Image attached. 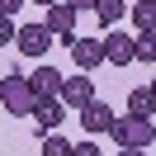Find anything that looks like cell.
<instances>
[{"label": "cell", "instance_id": "cell-1", "mask_svg": "<svg viewBox=\"0 0 156 156\" xmlns=\"http://www.w3.org/2000/svg\"><path fill=\"white\" fill-rule=\"evenodd\" d=\"M109 137H114L118 147H137V151H147V147L156 142V123H151V118H137V114H123V118H114Z\"/></svg>", "mask_w": 156, "mask_h": 156}, {"label": "cell", "instance_id": "cell-2", "mask_svg": "<svg viewBox=\"0 0 156 156\" xmlns=\"http://www.w3.org/2000/svg\"><path fill=\"white\" fill-rule=\"evenodd\" d=\"M0 104L10 109V114H33L38 95H33L29 76H5V80H0Z\"/></svg>", "mask_w": 156, "mask_h": 156}, {"label": "cell", "instance_id": "cell-3", "mask_svg": "<svg viewBox=\"0 0 156 156\" xmlns=\"http://www.w3.org/2000/svg\"><path fill=\"white\" fill-rule=\"evenodd\" d=\"M66 48H71L76 71H95V66H104V38H85V33H76V38H66Z\"/></svg>", "mask_w": 156, "mask_h": 156}, {"label": "cell", "instance_id": "cell-4", "mask_svg": "<svg viewBox=\"0 0 156 156\" xmlns=\"http://www.w3.org/2000/svg\"><path fill=\"white\" fill-rule=\"evenodd\" d=\"M104 62L109 66H133L137 62V38L123 33V29H109L104 33Z\"/></svg>", "mask_w": 156, "mask_h": 156}, {"label": "cell", "instance_id": "cell-5", "mask_svg": "<svg viewBox=\"0 0 156 156\" xmlns=\"http://www.w3.org/2000/svg\"><path fill=\"white\" fill-rule=\"evenodd\" d=\"M14 48H19L24 57H48V48H52V29H48V24H19Z\"/></svg>", "mask_w": 156, "mask_h": 156}, {"label": "cell", "instance_id": "cell-6", "mask_svg": "<svg viewBox=\"0 0 156 156\" xmlns=\"http://www.w3.org/2000/svg\"><path fill=\"white\" fill-rule=\"evenodd\" d=\"M90 99H95V80H90V71H76V76L62 80V104H66V109H85Z\"/></svg>", "mask_w": 156, "mask_h": 156}, {"label": "cell", "instance_id": "cell-7", "mask_svg": "<svg viewBox=\"0 0 156 156\" xmlns=\"http://www.w3.org/2000/svg\"><path fill=\"white\" fill-rule=\"evenodd\" d=\"M62 80H66V76H62L57 66L43 62V66L29 76V85H33V95H38V99H62Z\"/></svg>", "mask_w": 156, "mask_h": 156}, {"label": "cell", "instance_id": "cell-8", "mask_svg": "<svg viewBox=\"0 0 156 156\" xmlns=\"http://www.w3.org/2000/svg\"><path fill=\"white\" fill-rule=\"evenodd\" d=\"M114 109L109 104H99V99H90L85 109H80V128H85V133H109V128H114Z\"/></svg>", "mask_w": 156, "mask_h": 156}, {"label": "cell", "instance_id": "cell-9", "mask_svg": "<svg viewBox=\"0 0 156 156\" xmlns=\"http://www.w3.org/2000/svg\"><path fill=\"white\" fill-rule=\"evenodd\" d=\"M43 24H48V29H52V38H62V43H66V38H76V10H71V5H52Z\"/></svg>", "mask_w": 156, "mask_h": 156}, {"label": "cell", "instance_id": "cell-10", "mask_svg": "<svg viewBox=\"0 0 156 156\" xmlns=\"http://www.w3.org/2000/svg\"><path fill=\"white\" fill-rule=\"evenodd\" d=\"M62 114H66V104H62V99H38V104H33V118H38V133H57Z\"/></svg>", "mask_w": 156, "mask_h": 156}, {"label": "cell", "instance_id": "cell-11", "mask_svg": "<svg viewBox=\"0 0 156 156\" xmlns=\"http://www.w3.org/2000/svg\"><path fill=\"white\" fill-rule=\"evenodd\" d=\"M95 19L104 24V29H118V24L128 19V0H95Z\"/></svg>", "mask_w": 156, "mask_h": 156}, {"label": "cell", "instance_id": "cell-12", "mask_svg": "<svg viewBox=\"0 0 156 156\" xmlns=\"http://www.w3.org/2000/svg\"><path fill=\"white\" fill-rule=\"evenodd\" d=\"M128 114H137V118H156V95L147 85H137L133 95H128Z\"/></svg>", "mask_w": 156, "mask_h": 156}, {"label": "cell", "instance_id": "cell-13", "mask_svg": "<svg viewBox=\"0 0 156 156\" xmlns=\"http://www.w3.org/2000/svg\"><path fill=\"white\" fill-rule=\"evenodd\" d=\"M128 19L137 24V33H142V29H156V0H137V5H128Z\"/></svg>", "mask_w": 156, "mask_h": 156}, {"label": "cell", "instance_id": "cell-14", "mask_svg": "<svg viewBox=\"0 0 156 156\" xmlns=\"http://www.w3.org/2000/svg\"><path fill=\"white\" fill-rule=\"evenodd\" d=\"M133 38H137V62L156 66V29H142V33H133Z\"/></svg>", "mask_w": 156, "mask_h": 156}, {"label": "cell", "instance_id": "cell-15", "mask_svg": "<svg viewBox=\"0 0 156 156\" xmlns=\"http://www.w3.org/2000/svg\"><path fill=\"white\" fill-rule=\"evenodd\" d=\"M43 156H71V142L57 137V133H48V137H43Z\"/></svg>", "mask_w": 156, "mask_h": 156}, {"label": "cell", "instance_id": "cell-16", "mask_svg": "<svg viewBox=\"0 0 156 156\" xmlns=\"http://www.w3.org/2000/svg\"><path fill=\"white\" fill-rule=\"evenodd\" d=\"M19 38V24L10 19V14H0V48H5V43H14Z\"/></svg>", "mask_w": 156, "mask_h": 156}, {"label": "cell", "instance_id": "cell-17", "mask_svg": "<svg viewBox=\"0 0 156 156\" xmlns=\"http://www.w3.org/2000/svg\"><path fill=\"white\" fill-rule=\"evenodd\" d=\"M71 156H104V151H99L95 142H76V147H71Z\"/></svg>", "mask_w": 156, "mask_h": 156}, {"label": "cell", "instance_id": "cell-18", "mask_svg": "<svg viewBox=\"0 0 156 156\" xmlns=\"http://www.w3.org/2000/svg\"><path fill=\"white\" fill-rule=\"evenodd\" d=\"M24 5H29V0H0V14H10V19H14V14H19Z\"/></svg>", "mask_w": 156, "mask_h": 156}, {"label": "cell", "instance_id": "cell-19", "mask_svg": "<svg viewBox=\"0 0 156 156\" xmlns=\"http://www.w3.org/2000/svg\"><path fill=\"white\" fill-rule=\"evenodd\" d=\"M62 5H71L76 14H80V10H95V0H62Z\"/></svg>", "mask_w": 156, "mask_h": 156}, {"label": "cell", "instance_id": "cell-20", "mask_svg": "<svg viewBox=\"0 0 156 156\" xmlns=\"http://www.w3.org/2000/svg\"><path fill=\"white\" fill-rule=\"evenodd\" d=\"M118 156H147V151H137V147H118Z\"/></svg>", "mask_w": 156, "mask_h": 156}, {"label": "cell", "instance_id": "cell-21", "mask_svg": "<svg viewBox=\"0 0 156 156\" xmlns=\"http://www.w3.org/2000/svg\"><path fill=\"white\" fill-rule=\"evenodd\" d=\"M29 5H43V10H52V5H62V0H29Z\"/></svg>", "mask_w": 156, "mask_h": 156}, {"label": "cell", "instance_id": "cell-22", "mask_svg": "<svg viewBox=\"0 0 156 156\" xmlns=\"http://www.w3.org/2000/svg\"><path fill=\"white\" fill-rule=\"evenodd\" d=\"M147 90H151V95H156V76H151V80H147Z\"/></svg>", "mask_w": 156, "mask_h": 156}]
</instances>
